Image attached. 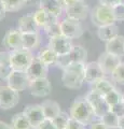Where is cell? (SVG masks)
<instances>
[{
	"mask_svg": "<svg viewBox=\"0 0 124 129\" xmlns=\"http://www.w3.org/2000/svg\"><path fill=\"white\" fill-rule=\"evenodd\" d=\"M69 115L70 117L83 123L85 126L91 125L94 122V118L96 117L93 109H92L91 104L89 103L85 97H77L73 100L70 107Z\"/></svg>",
	"mask_w": 124,
	"mask_h": 129,
	"instance_id": "obj_2",
	"label": "cell"
},
{
	"mask_svg": "<svg viewBox=\"0 0 124 129\" xmlns=\"http://www.w3.org/2000/svg\"><path fill=\"white\" fill-rule=\"evenodd\" d=\"M70 118V115H68L65 112H61L59 114L53 119V123L56 129H67L68 120Z\"/></svg>",
	"mask_w": 124,
	"mask_h": 129,
	"instance_id": "obj_32",
	"label": "cell"
},
{
	"mask_svg": "<svg viewBox=\"0 0 124 129\" xmlns=\"http://www.w3.org/2000/svg\"><path fill=\"white\" fill-rule=\"evenodd\" d=\"M23 112L25 113V115L27 116V118H28L34 129L38 127L45 119L41 104H29V106H26Z\"/></svg>",
	"mask_w": 124,
	"mask_h": 129,
	"instance_id": "obj_16",
	"label": "cell"
},
{
	"mask_svg": "<svg viewBox=\"0 0 124 129\" xmlns=\"http://www.w3.org/2000/svg\"><path fill=\"white\" fill-rule=\"evenodd\" d=\"M0 64H10V51L0 52Z\"/></svg>",
	"mask_w": 124,
	"mask_h": 129,
	"instance_id": "obj_39",
	"label": "cell"
},
{
	"mask_svg": "<svg viewBox=\"0 0 124 129\" xmlns=\"http://www.w3.org/2000/svg\"><path fill=\"white\" fill-rule=\"evenodd\" d=\"M27 6H39L40 0H25Z\"/></svg>",
	"mask_w": 124,
	"mask_h": 129,
	"instance_id": "obj_43",
	"label": "cell"
},
{
	"mask_svg": "<svg viewBox=\"0 0 124 129\" xmlns=\"http://www.w3.org/2000/svg\"><path fill=\"white\" fill-rule=\"evenodd\" d=\"M113 15L115 22H123L124 21V5L123 3H118L112 7Z\"/></svg>",
	"mask_w": 124,
	"mask_h": 129,
	"instance_id": "obj_34",
	"label": "cell"
},
{
	"mask_svg": "<svg viewBox=\"0 0 124 129\" xmlns=\"http://www.w3.org/2000/svg\"><path fill=\"white\" fill-rule=\"evenodd\" d=\"M12 70L13 69H12L10 64H0V79L7 80V78L9 76Z\"/></svg>",
	"mask_w": 124,
	"mask_h": 129,
	"instance_id": "obj_36",
	"label": "cell"
},
{
	"mask_svg": "<svg viewBox=\"0 0 124 129\" xmlns=\"http://www.w3.org/2000/svg\"><path fill=\"white\" fill-rule=\"evenodd\" d=\"M67 129H85V125L77 119L70 117L69 120H68Z\"/></svg>",
	"mask_w": 124,
	"mask_h": 129,
	"instance_id": "obj_35",
	"label": "cell"
},
{
	"mask_svg": "<svg viewBox=\"0 0 124 129\" xmlns=\"http://www.w3.org/2000/svg\"><path fill=\"white\" fill-rule=\"evenodd\" d=\"M120 3H123L124 5V0H120Z\"/></svg>",
	"mask_w": 124,
	"mask_h": 129,
	"instance_id": "obj_49",
	"label": "cell"
},
{
	"mask_svg": "<svg viewBox=\"0 0 124 129\" xmlns=\"http://www.w3.org/2000/svg\"><path fill=\"white\" fill-rule=\"evenodd\" d=\"M58 1H59V3L62 5V7L64 8V10H65V8H66L68 5H70V3L72 2L73 0H58Z\"/></svg>",
	"mask_w": 124,
	"mask_h": 129,
	"instance_id": "obj_44",
	"label": "cell"
},
{
	"mask_svg": "<svg viewBox=\"0 0 124 129\" xmlns=\"http://www.w3.org/2000/svg\"><path fill=\"white\" fill-rule=\"evenodd\" d=\"M35 129H56V127H55L53 120L45 118L41 124L39 125L38 127H36Z\"/></svg>",
	"mask_w": 124,
	"mask_h": 129,
	"instance_id": "obj_37",
	"label": "cell"
},
{
	"mask_svg": "<svg viewBox=\"0 0 124 129\" xmlns=\"http://www.w3.org/2000/svg\"><path fill=\"white\" fill-rule=\"evenodd\" d=\"M111 79L113 82L120 84V85H124V62L120 63L117 69L112 72Z\"/></svg>",
	"mask_w": 124,
	"mask_h": 129,
	"instance_id": "obj_33",
	"label": "cell"
},
{
	"mask_svg": "<svg viewBox=\"0 0 124 129\" xmlns=\"http://www.w3.org/2000/svg\"><path fill=\"white\" fill-rule=\"evenodd\" d=\"M119 116L115 114L113 111L109 110L106 114H104L102 117H101V120L106 125V126L111 129V128H115L119 126Z\"/></svg>",
	"mask_w": 124,
	"mask_h": 129,
	"instance_id": "obj_28",
	"label": "cell"
},
{
	"mask_svg": "<svg viewBox=\"0 0 124 129\" xmlns=\"http://www.w3.org/2000/svg\"><path fill=\"white\" fill-rule=\"evenodd\" d=\"M47 46L52 48L58 56L68 54L71 51V48L73 47L71 39L65 37L64 35H59L56 36V37L50 38Z\"/></svg>",
	"mask_w": 124,
	"mask_h": 129,
	"instance_id": "obj_9",
	"label": "cell"
},
{
	"mask_svg": "<svg viewBox=\"0 0 124 129\" xmlns=\"http://www.w3.org/2000/svg\"><path fill=\"white\" fill-rule=\"evenodd\" d=\"M65 13L68 18L76 21H83L90 14V8L84 0H73L65 8Z\"/></svg>",
	"mask_w": 124,
	"mask_h": 129,
	"instance_id": "obj_6",
	"label": "cell"
},
{
	"mask_svg": "<svg viewBox=\"0 0 124 129\" xmlns=\"http://www.w3.org/2000/svg\"><path fill=\"white\" fill-rule=\"evenodd\" d=\"M25 71L30 81L39 78H46L47 71H49V66H46L38 56H35Z\"/></svg>",
	"mask_w": 124,
	"mask_h": 129,
	"instance_id": "obj_13",
	"label": "cell"
},
{
	"mask_svg": "<svg viewBox=\"0 0 124 129\" xmlns=\"http://www.w3.org/2000/svg\"><path fill=\"white\" fill-rule=\"evenodd\" d=\"M118 127H121V128L124 129V115L119 118V126Z\"/></svg>",
	"mask_w": 124,
	"mask_h": 129,
	"instance_id": "obj_46",
	"label": "cell"
},
{
	"mask_svg": "<svg viewBox=\"0 0 124 129\" xmlns=\"http://www.w3.org/2000/svg\"><path fill=\"white\" fill-rule=\"evenodd\" d=\"M110 110L113 111L119 117H121V116L124 115V104H123V102H120L113 107H110Z\"/></svg>",
	"mask_w": 124,
	"mask_h": 129,
	"instance_id": "obj_38",
	"label": "cell"
},
{
	"mask_svg": "<svg viewBox=\"0 0 124 129\" xmlns=\"http://www.w3.org/2000/svg\"><path fill=\"white\" fill-rule=\"evenodd\" d=\"M61 28H62V35L69 39H78L83 35V27L80 21L71 18H65L61 22Z\"/></svg>",
	"mask_w": 124,
	"mask_h": 129,
	"instance_id": "obj_11",
	"label": "cell"
},
{
	"mask_svg": "<svg viewBox=\"0 0 124 129\" xmlns=\"http://www.w3.org/2000/svg\"><path fill=\"white\" fill-rule=\"evenodd\" d=\"M111 129H123V128H121V127H115V128H111Z\"/></svg>",
	"mask_w": 124,
	"mask_h": 129,
	"instance_id": "obj_48",
	"label": "cell"
},
{
	"mask_svg": "<svg viewBox=\"0 0 124 129\" xmlns=\"http://www.w3.org/2000/svg\"><path fill=\"white\" fill-rule=\"evenodd\" d=\"M39 26L37 25L33 14H26L18 19L17 29L22 34H29V32H38Z\"/></svg>",
	"mask_w": 124,
	"mask_h": 129,
	"instance_id": "obj_19",
	"label": "cell"
},
{
	"mask_svg": "<svg viewBox=\"0 0 124 129\" xmlns=\"http://www.w3.org/2000/svg\"><path fill=\"white\" fill-rule=\"evenodd\" d=\"M97 62L99 67L102 68L103 72L105 73V75H111L112 72L117 69V67L122 62V60L118 56L110 54L105 51L103 54H101Z\"/></svg>",
	"mask_w": 124,
	"mask_h": 129,
	"instance_id": "obj_12",
	"label": "cell"
},
{
	"mask_svg": "<svg viewBox=\"0 0 124 129\" xmlns=\"http://www.w3.org/2000/svg\"><path fill=\"white\" fill-rule=\"evenodd\" d=\"M8 86L13 88L14 90L23 91L26 88H29L30 79L28 78L26 71L23 70H12L9 76L7 78Z\"/></svg>",
	"mask_w": 124,
	"mask_h": 129,
	"instance_id": "obj_7",
	"label": "cell"
},
{
	"mask_svg": "<svg viewBox=\"0 0 124 129\" xmlns=\"http://www.w3.org/2000/svg\"><path fill=\"white\" fill-rule=\"evenodd\" d=\"M33 15H34V18H35L36 23H37V25L39 27H42V28H44L49 23L58 19V17L51 15L50 13H47L45 10L41 9V8H39L37 11H35L33 13Z\"/></svg>",
	"mask_w": 124,
	"mask_h": 129,
	"instance_id": "obj_23",
	"label": "cell"
},
{
	"mask_svg": "<svg viewBox=\"0 0 124 129\" xmlns=\"http://www.w3.org/2000/svg\"><path fill=\"white\" fill-rule=\"evenodd\" d=\"M39 8L45 10L47 13L56 16V17H59L64 11V8L62 7L58 0H40Z\"/></svg>",
	"mask_w": 124,
	"mask_h": 129,
	"instance_id": "obj_21",
	"label": "cell"
},
{
	"mask_svg": "<svg viewBox=\"0 0 124 129\" xmlns=\"http://www.w3.org/2000/svg\"><path fill=\"white\" fill-rule=\"evenodd\" d=\"M122 102H123V104H124V94H122Z\"/></svg>",
	"mask_w": 124,
	"mask_h": 129,
	"instance_id": "obj_47",
	"label": "cell"
},
{
	"mask_svg": "<svg viewBox=\"0 0 124 129\" xmlns=\"http://www.w3.org/2000/svg\"><path fill=\"white\" fill-rule=\"evenodd\" d=\"M104 98H105L106 102L109 104V107H113L115 104L122 102V92L114 87L113 89H111L109 92H107V94L104 96Z\"/></svg>",
	"mask_w": 124,
	"mask_h": 129,
	"instance_id": "obj_29",
	"label": "cell"
},
{
	"mask_svg": "<svg viewBox=\"0 0 124 129\" xmlns=\"http://www.w3.org/2000/svg\"><path fill=\"white\" fill-rule=\"evenodd\" d=\"M85 98H86L87 101H89V103L91 104L96 117L101 118L104 114H106V113L110 110L109 104L106 102L104 96L98 94V92L91 90L89 94L85 96Z\"/></svg>",
	"mask_w": 124,
	"mask_h": 129,
	"instance_id": "obj_8",
	"label": "cell"
},
{
	"mask_svg": "<svg viewBox=\"0 0 124 129\" xmlns=\"http://www.w3.org/2000/svg\"><path fill=\"white\" fill-rule=\"evenodd\" d=\"M91 21H92V24L95 25L96 27H102V26L108 25V24L115 23L112 7L99 3L98 6H96L91 11Z\"/></svg>",
	"mask_w": 124,
	"mask_h": 129,
	"instance_id": "obj_3",
	"label": "cell"
},
{
	"mask_svg": "<svg viewBox=\"0 0 124 129\" xmlns=\"http://www.w3.org/2000/svg\"><path fill=\"white\" fill-rule=\"evenodd\" d=\"M98 2L101 3V5L113 7L115 5H118V3H120V0H98Z\"/></svg>",
	"mask_w": 124,
	"mask_h": 129,
	"instance_id": "obj_41",
	"label": "cell"
},
{
	"mask_svg": "<svg viewBox=\"0 0 124 129\" xmlns=\"http://www.w3.org/2000/svg\"><path fill=\"white\" fill-rule=\"evenodd\" d=\"M2 44L9 51L23 48V34L18 29H12L6 32L2 39Z\"/></svg>",
	"mask_w": 124,
	"mask_h": 129,
	"instance_id": "obj_15",
	"label": "cell"
},
{
	"mask_svg": "<svg viewBox=\"0 0 124 129\" xmlns=\"http://www.w3.org/2000/svg\"><path fill=\"white\" fill-rule=\"evenodd\" d=\"M113 88H114V84L110 80L105 79V78L96 81V82L92 84V90L98 92V94H101L103 96H105L107 92H109Z\"/></svg>",
	"mask_w": 124,
	"mask_h": 129,
	"instance_id": "obj_25",
	"label": "cell"
},
{
	"mask_svg": "<svg viewBox=\"0 0 124 129\" xmlns=\"http://www.w3.org/2000/svg\"><path fill=\"white\" fill-rule=\"evenodd\" d=\"M45 31V34L49 36V38L56 37V36L62 35V28H61V22H58V19L53 21L49 23L47 25L43 28Z\"/></svg>",
	"mask_w": 124,
	"mask_h": 129,
	"instance_id": "obj_30",
	"label": "cell"
},
{
	"mask_svg": "<svg viewBox=\"0 0 124 129\" xmlns=\"http://www.w3.org/2000/svg\"><path fill=\"white\" fill-rule=\"evenodd\" d=\"M87 60V51L81 45H73L71 51L66 55L58 56L56 66L64 69L68 64L72 62H84L86 63Z\"/></svg>",
	"mask_w": 124,
	"mask_h": 129,
	"instance_id": "obj_4",
	"label": "cell"
},
{
	"mask_svg": "<svg viewBox=\"0 0 124 129\" xmlns=\"http://www.w3.org/2000/svg\"><path fill=\"white\" fill-rule=\"evenodd\" d=\"M34 56L31 52L25 48L10 51V64L13 70H23L25 71L27 67L31 62Z\"/></svg>",
	"mask_w": 124,
	"mask_h": 129,
	"instance_id": "obj_5",
	"label": "cell"
},
{
	"mask_svg": "<svg viewBox=\"0 0 124 129\" xmlns=\"http://www.w3.org/2000/svg\"><path fill=\"white\" fill-rule=\"evenodd\" d=\"M8 12H15L21 10L26 5L25 0H2Z\"/></svg>",
	"mask_w": 124,
	"mask_h": 129,
	"instance_id": "obj_31",
	"label": "cell"
},
{
	"mask_svg": "<svg viewBox=\"0 0 124 129\" xmlns=\"http://www.w3.org/2000/svg\"><path fill=\"white\" fill-rule=\"evenodd\" d=\"M97 36L101 41L108 42V41H110L111 39H113L117 37V36H119V27L115 23L98 27Z\"/></svg>",
	"mask_w": 124,
	"mask_h": 129,
	"instance_id": "obj_20",
	"label": "cell"
},
{
	"mask_svg": "<svg viewBox=\"0 0 124 129\" xmlns=\"http://www.w3.org/2000/svg\"><path fill=\"white\" fill-rule=\"evenodd\" d=\"M106 52L122 58L124 56V36H117L106 42Z\"/></svg>",
	"mask_w": 124,
	"mask_h": 129,
	"instance_id": "obj_18",
	"label": "cell"
},
{
	"mask_svg": "<svg viewBox=\"0 0 124 129\" xmlns=\"http://www.w3.org/2000/svg\"><path fill=\"white\" fill-rule=\"evenodd\" d=\"M11 127L12 129H34L24 112L16 113L13 115L11 120Z\"/></svg>",
	"mask_w": 124,
	"mask_h": 129,
	"instance_id": "obj_24",
	"label": "cell"
},
{
	"mask_svg": "<svg viewBox=\"0 0 124 129\" xmlns=\"http://www.w3.org/2000/svg\"><path fill=\"white\" fill-rule=\"evenodd\" d=\"M41 107L43 109V113H44L46 119L53 120L62 112L59 104L56 101H53V100H44L41 103Z\"/></svg>",
	"mask_w": 124,
	"mask_h": 129,
	"instance_id": "obj_22",
	"label": "cell"
},
{
	"mask_svg": "<svg viewBox=\"0 0 124 129\" xmlns=\"http://www.w3.org/2000/svg\"><path fill=\"white\" fill-rule=\"evenodd\" d=\"M84 62H72L68 64L63 69V84L70 89L80 88L84 82Z\"/></svg>",
	"mask_w": 124,
	"mask_h": 129,
	"instance_id": "obj_1",
	"label": "cell"
},
{
	"mask_svg": "<svg viewBox=\"0 0 124 129\" xmlns=\"http://www.w3.org/2000/svg\"><path fill=\"white\" fill-rule=\"evenodd\" d=\"M38 57L44 62L46 66H53V64L57 63V59H58V55L55 52L50 48L49 46L45 47L44 50H42L39 53Z\"/></svg>",
	"mask_w": 124,
	"mask_h": 129,
	"instance_id": "obj_27",
	"label": "cell"
},
{
	"mask_svg": "<svg viewBox=\"0 0 124 129\" xmlns=\"http://www.w3.org/2000/svg\"><path fill=\"white\" fill-rule=\"evenodd\" d=\"M7 13H8V11L6 9L5 3H3L2 0H0V21H2V19L6 17Z\"/></svg>",
	"mask_w": 124,
	"mask_h": 129,
	"instance_id": "obj_42",
	"label": "cell"
},
{
	"mask_svg": "<svg viewBox=\"0 0 124 129\" xmlns=\"http://www.w3.org/2000/svg\"><path fill=\"white\" fill-rule=\"evenodd\" d=\"M40 43V38L38 32H29V34H23V48L25 50H35L38 47Z\"/></svg>",
	"mask_w": 124,
	"mask_h": 129,
	"instance_id": "obj_26",
	"label": "cell"
},
{
	"mask_svg": "<svg viewBox=\"0 0 124 129\" xmlns=\"http://www.w3.org/2000/svg\"><path fill=\"white\" fill-rule=\"evenodd\" d=\"M30 94L35 97H46L51 94L52 85L47 78H39L30 81Z\"/></svg>",
	"mask_w": 124,
	"mask_h": 129,
	"instance_id": "obj_14",
	"label": "cell"
},
{
	"mask_svg": "<svg viewBox=\"0 0 124 129\" xmlns=\"http://www.w3.org/2000/svg\"><path fill=\"white\" fill-rule=\"evenodd\" d=\"M0 129H12V127H11V125H8L7 123L0 120Z\"/></svg>",
	"mask_w": 124,
	"mask_h": 129,
	"instance_id": "obj_45",
	"label": "cell"
},
{
	"mask_svg": "<svg viewBox=\"0 0 124 129\" xmlns=\"http://www.w3.org/2000/svg\"><path fill=\"white\" fill-rule=\"evenodd\" d=\"M90 129H109V128H108L102 120H99V122H93L92 123Z\"/></svg>",
	"mask_w": 124,
	"mask_h": 129,
	"instance_id": "obj_40",
	"label": "cell"
},
{
	"mask_svg": "<svg viewBox=\"0 0 124 129\" xmlns=\"http://www.w3.org/2000/svg\"><path fill=\"white\" fill-rule=\"evenodd\" d=\"M105 78V73L103 72L102 68L99 67L97 61H91L85 63L84 70V82L93 84L96 81Z\"/></svg>",
	"mask_w": 124,
	"mask_h": 129,
	"instance_id": "obj_17",
	"label": "cell"
},
{
	"mask_svg": "<svg viewBox=\"0 0 124 129\" xmlns=\"http://www.w3.org/2000/svg\"><path fill=\"white\" fill-rule=\"evenodd\" d=\"M19 95L10 86H0V108L8 110L14 108L18 103Z\"/></svg>",
	"mask_w": 124,
	"mask_h": 129,
	"instance_id": "obj_10",
	"label": "cell"
}]
</instances>
